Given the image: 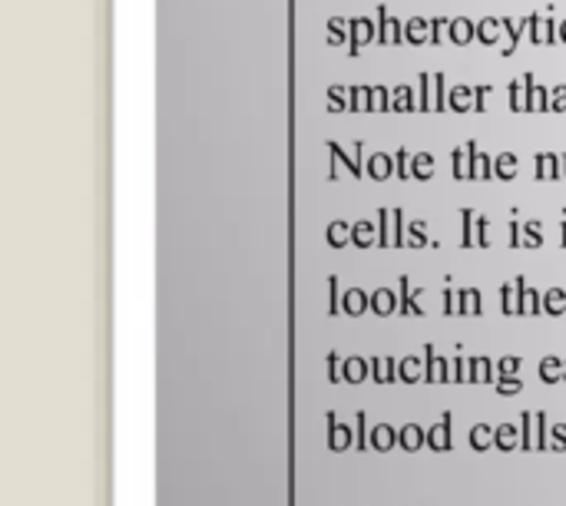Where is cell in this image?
<instances>
[{"label":"cell","mask_w":566,"mask_h":506,"mask_svg":"<svg viewBox=\"0 0 566 506\" xmlns=\"http://www.w3.org/2000/svg\"><path fill=\"white\" fill-rule=\"evenodd\" d=\"M494 441H497V438H494V434H491V428H484V424L471 431V447H478V451H488Z\"/></svg>","instance_id":"3"},{"label":"cell","mask_w":566,"mask_h":506,"mask_svg":"<svg viewBox=\"0 0 566 506\" xmlns=\"http://www.w3.org/2000/svg\"><path fill=\"white\" fill-rule=\"evenodd\" d=\"M554 438H551V447H557V451H566V428H557V431H551Z\"/></svg>","instance_id":"8"},{"label":"cell","mask_w":566,"mask_h":506,"mask_svg":"<svg viewBox=\"0 0 566 506\" xmlns=\"http://www.w3.org/2000/svg\"><path fill=\"white\" fill-rule=\"evenodd\" d=\"M517 444V431L511 428V424H504L501 431H497V447H504V451H511Z\"/></svg>","instance_id":"7"},{"label":"cell","mask_w":566,"mask_h":506,"mask_svg":"<svg viewBox=\"0 0 566 506\" xmlns=\"http://www.w3.org/2000/svg\"><path fill=\"white\" fill-rule=\"evenodd\" d=\"M428 444L434 447V451H448L451 447V438H448V428L441 424V428H434L431 434H428Z\"/></svg>","instance_id":"4"},{"label":"cell","mask_w":566,"mask_h":506,"mask_svg":"<svg viewBox=\"0 0 566 506\" xmlns=\"http://www.w3.org/2000/svg\"><path fill=\"white\" fill-rule=\"evenodd\" d=\"M395 441H398V438H395V431H391V428H385V424H381V428H375V438H371L375 451H391V447H395Z\"/></svg>","instance_id":"2"},{"label":"cell","mask_w":566,"mask_h":506,"mask_svg":"<svg viewBox=\"0 0 566 506\" xmlns=\"http://www.w3.org/2000/svg\"><path fill=\"white\" fill-rule=\"evenodd\" d=\"M352 447V431L348 428H335L332 431V451H345Z\"/></svg>","instance_id":"6"},{"label":"cell","mask_w":566,"mask_h":506,"mask_svg":"<svg viewBox=\"0 0 566 506\" xmlns=\"http://www.w3.org/2000/svg\"><path fill=\"white\" fill-rule=\"evenodd\" d=\"M524 444L527 447H544V441H541V418H527V438H524Z\"/></svg>","instance_id":"5"},{"label":"cell","mask_w":566,"mask_h":506,"mask_svg":"<svg viewBox=\"0 0 566 506\" xmlns=\"http://www.w3.org/2000/svg\"><path fill=\"white\" fill-rule=\"evenodd\" d=\"M421 444H424V431L415 428V424H408V428L401 431V447H405V451H418Z\"/></svg>","instance_id":"1"}]
</instances>
